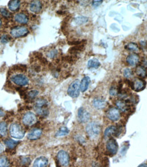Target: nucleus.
I'll use <instances>...</instances> for the list:
<instances>
[{
  "mask_svg": "<svg viewBox=\"0 0 147 167\" xmlns=\"http://www.w3.org/2000/svg\"><path fill=\"white\" fill-rule=\"evenodd\" d=\"M25 130L22 126L18 123H12L10 127V134L12 138L16 139H22L25 136Z\"/></svg>",
  "mask_w": 147,
  "mask_h": 167,
  "instance_id": "nucleus-1",
  "label": "nucleus"
},
{
  "mask_svg": "<svg viewBox=\"0 0 147 167\" xmlns=\"http://www.w3.org/2000/svg\"><path fill=\"white\" fill-rule=\"evenodd\" d=\"M101 127L97 123L91 122L86 126V132L91 138H95L100 135Z\"/></svg>",
  "mask_w": 147,
  "mask_h": 167,
  "instance_id": "nucleus-2",
  "label": "nucleus"
},
{
  "mask_svg": "<svg viewBox=\"0 0 147 167\" xmlns=\"http://www.w3.org/2000/svg\"><path fill=\"white\" fill-rule=\"evenodd\" d=\"M125 82L127 83L130 86V87L132 88V90L137 91V92L144 90L145 88L146 84L145 81L142 79H138H138H135L133 82L127 79L125 80Z\"/></svg>",
  "mask_w": 147,
  "mask_h": 167,
  "instance_id": "nucleus-3",
  "label": "nucleus"
},
{
  "mask_svg": "<svg viewBox=\"0 0 147 167\" xmlns=\"http://www.w3.org/2000/svg\"><path fill=\"white\" fill-rule=\"evenodd\" d=\"M80 84H81V82L78 80H76L73 82H72L68 88V95L72 98H76L78 97L80 90H81Z\"/></svg>",
  "mask_w": 147,
  "mask_h": 167,
  "instance_id": "nucleus-4",
  "label": "nucleus"
},
{
  "mask_svg": "<svg viewBox=\"0 0 147 167\" xmlns=\"http://www.w3.org/2000/svg\"><path fill=\"white\" fill-rule=\"evenodd\" d=\"M10 80L19 87H25L29 84V79L26 75L23 74H15L10 77Z\"/></svg>",
  "mask_w": 147,
  "mask_h": 167,
  "instance_id": "nucleus-5",
  "label": "nucleus"
},
{
  "mask_svg": "<svg viewBox=\"0 0 147 167\" xmlns=\"http://www.w3.org/2000/svg\"><path fill=\"white\" fill-rule=\"evenodd\" d=\"M10 34L14 38L23 37L29 34V29L25 26H17L11 29Z\"/></svg>",
  "mask_w": 147,
  "mask_h": 167,
  "instance_id": "nucleus-6",
  "label": "nucleus"
},
{
  "mask_svg": "<svg viewBox=\"0 0 147 167\" xmlns=\"http://www.w3.org/2000/svg\"><path fill=\"white\" fill-rule=\"evenodd\" d=\"M121 131V128L119 126L111 125L106 129L104 131V138H108L112 136H118Z\"/></svg>",
  "mask_w": 147,
  "mask_h": 167,
  "instance_id": "nucleus-7",
  "label": "nucleus"
},
{
  "mask_svg": "<svg viewBox=\"0 0 147 167\" xmlns=\"http://www.w3.org/2000/svg\"><path fill=\"white\" fill-rule=\"evenodd\" d=\"M57 160L62 166L66 167L69 164V156L66 151L61 150L58 152L57 155Z\"/></svg>",
  "mask_w": 147,
  "mask_h": 167,
  "instance_id": "nucleus-8",
  "label": "nucleus"
},
{
  "mask_svg": "<svg viewBox=\"0 0 147 167\" xmlns=\"http://www.w3.org/2000/svg\"><path fill=\"white\" fill-rule=\"evenodd\" d=\"M37 122V117L34 113L28 112L24 114L23 117V123L27 126L34 125Z\"/></svg>",
  "mask_w": 147,
  "mask_h": 167,
  "instance_id": "nucleus-9",
  "label": "nucleus"
},
{
  "mask_svg": "<svg viewBox=\"0 0 147 167\" xmlns=\"http://www.w3.org/2000/svg\"><path fill=\"white\" fill-rule=\"evenodd\" d=\"M106 116L108 119L113 121V122L119 121L120 118H121L120 111L117 107H112L108 110V111L106 112Z\"/></svg>",
  "mask_w": 147,
  "mask_h": 167,
  "instance_id": "nucleus-10",
  "label": "nucleus"
},
{
  "mask_svg": "<svg viewBox=\"0 0 147 167\" xmlns=\"http://www.w3.org/2000/svg\"><path fill=\"white\" fill-rule=\"evenodd\" d=\"M106 149L111 155H115L118 152L119 146L114 138H109L106 142Z\"/></svg>",
  "mask_w": 147,
  "mask_h": 167,
  "instance_id": "nucleus-11",
  "label": "nucleus"
},
{
  "mask_svg": "<svg viewBox=\"0 0 147 167\" xmlns=\"http://www.w3.org/2000/svg\"><path fill=\"white\" fill-rule=\"evenodd\" d=\"M91 114L84 107H80L78 110V119L80 123H85L90 120Z\"/></svg>",
  "mask_w": 147,
  "mask_h": 167,
  "instance_id": "nucleus-12",
  "label": "nucleus"
},
{
  "mask_svg": "<svg viewBox=\"0 0 147 167\" xmlns=\"http://www.w3.org/2000/svg\"><path fill=\"white\" fill-rule=\"evenodd\" d=\"M129 101L127 100H123V99H120V100L117 101L116 106L117 107L119 111H121L123 112H129L131 110V106L129 104Z\"/></svg>",
  "mask_w": 147,
  "mask_h": 167,
  "instance_id": "nucleus-13",
  "label": "nucleus"
},
{
  "mask_svg": "<svg viewBox=\"0 0 147 167\" xmlns=\"http://www.w3.org/2000/svg\"><path fill=\"white\" fill-rule=\"evenodd\" d=\"M42 134V130L39 128H34L27 134V138L31 141H36L40 138Z\"/></svg>",
  "mask_w": 147,
  "mask_h": 167,
  "instance_id": "nucleus-14",
  "label": "nucleus"
},
{
  "mask_svg": "<svg viewBox=\"0 0 147 167\" xmlns=\"http://www.w3.org/2000/svg\"><path fill=\"white\" fill-rule=\"evenodd\" d=\"M49 164V160L44 156H40L34 162L33 167H47Z\"/></svg>",
  "mask_w": 147,
  "mask_h": 167,
  "instance_id": "nucleus-15",
  "label": "nucleus"
},
{
  "mask_svg": "<svg viewBox=\"0 0 147 167\" xmlns=\"http://www.w3.org/2000/svg\"><path fill=\"white\" fill-rule=\"evenodd\" d=\"M29 10L33 13H38L42 9V2L40 1H32L29 4Z\"/></svg>",
  "mask_w": 147,
  "mask_h": 167,
  "instance_id": "nucleus-16",
  "label": "nucleus"
},
{
  "mask_svg": "<svg viewBox=\"0 0 147 167\" xmlns=\"http://www.w3.org/2000/svg\"><path fill=\"white\" fill-rule=\"evenodd\" d=\"M139 60H140V58H139V56L137 53H130V54L127 56L126 60L129 65L134 66L136 64H138V63H139Z\"/></svg>",
  "mask_w": 147,
  "mask_h": 167,
  "instance_id": "nucleus-17",
  "label": "nucleus"
},
{
  "mask_svg": "<svg viewBox=\"0 0 147 167\" xmlns=\"http://www.w3.org/2000/svg\"><path fill=\"white\" fill-rule=\"evenodd\" d=\"M14 19L15 21L20 24H26L29 21L28 17L23 13H17L14 15Z\"/></svg>",
  "mask_w": 147,
  "mask_h": 167,
  "instance_id": "nucleus-18",
  "label": "nucleus"
},
{
  "mask_svg": "<svg viewBox=\"0 0 147 167\" xmlns=\"http://www.w3.org/2000/svg\"><path fill=\"white\" fill-rule=\"evenodd\" d=\"M93 105L95 108L103 109L106 106V101L101 98H95L93 100Z\"/></svg>",
  "mask_w": 147,
  "mask_h": 167,
  "instance_id": "nucleus-19",
  "label": "nucleus"
},
{
  "mask_svg": "<svg viewBox=\"0 0 147 167\" xmlns=\"http://www.w3.org/2000/svg\"><path fill=\"white\" fill-rule=\"evenodd\" d=\"M90 82H91V80L89 77L85 76L82 78V80L81 82V84H80V88H81V90L82 93L85 92V91L88 89Z\"/></svg>",
  "mask_w": 147,
  "mask_h": 167,
  "instance_id": "nucleus-20",
  "label": "nucleus"
},
{
  "mask_svg": "<svg viewBox=\"0 0 147 167\" xmlns=\"http://www.w3.org/2000/svg\"><path fill=\"white\" fill-rule=\"evenodd\" d=\"M136 73L137 75L142 78L147 77V69L142 65H139L136 67Z\"/></svg>",
  "mask_w": 147,
  "mask_h": 167,
  "instance_id": "nucleus-21",
  "label": "nucleus"
},
{
  "mask_svg": "<svg viewBox=\"0 0 147 167\" xmlns=\"http://www.w3.org/2000/svg\"><path fill=\"white\" fill-rule=\"evenodd\" d=\"M21 5V2L18 0H12L8 2V9L11 11H16L19 9Z\"/></svg>",
  "mask_w": 147,
  "mask_h": 167,
  "instance_id": "nucleus-22",
  "label": "nucleus"
},
{
  "mask_svg": "<svg viewBox=\"0 0 147 167\" xmlns=\"http://www.w3.org/2000/svg\"><path fill=\"white\" fill-rule=\"evenodd\" d=\"M18 143H19V142L17 141H14V140H12L11 138H8L6 140H5L4 141L5 145L10 149H14V148L17 146Z\"/></svg>",
  "mask_w": 147,
  "mask_h": 167,
  "instance_id": "nucleus-23",
  "label": "nucleus"
},
{
  "mask_svg": "<svg viewBox=\"0 0 147 167\" xmlns=\"http://www.w3.org/2000/svg\"><path fill=\"white\" fill-rule=\"evenodd\" d=\"M88 21H89V19L85 16H78V17L74 19V23L77 26L83 25V24L87 23Z\"/></svg>",
  "mask_w": 147,
  "mask_h": 167,
  "instance_id": "nucleus-24",
  "label": "nucleus"
},
{
  "mask_svg": "<svg viewBox=\"0 0 147 167\" xmlns=\"http://www.w3.org/2000/svg\"><path fill=\"white\" fill-rule=\"evenodd\" d=\"M48 101L45 99L39 98L37 99L35 101V107H43V108H47Z\"/></svg>",
  "mask_w": 147,
  "mask_h": 167,
  "instance_id": "nucleus-25",
  "label": "nucleus"
},
{
  "mask_svg": "<svg viewBox=\"0 0 147 167\" xmlns=\"http://www.w3.org/2000/svg\"><path fill=\"white\" fill-rule=\"evenodd\" d=\"M100 63L95 58L91 59L87 63V67L89 69H97L100 66Z\"/></svg>",
  "mask_w": 147,
  "mask_h": 167,
  "instance_id": "nucleus-26",
  "label": "nucleus"
},
{
  "mask_svg": "<svg viewBox=\"0 0 147 167\" xmlns=\"http://www.w3.org/2000/svg\"><path fill=\"white\" fill-rule=\"evenodd\" d=\"M85 49V45H76V46L72 47L69 50V52L72 53V55H75L77 53H79L83 51Z\"/></svg>",
  "mask_w": 147,
  "mask_h": 167,
  "instance_id": "nucleus-27",
  "label": "nucleus"
},
{
  "mask_svg": "<svg viewBox=\"0 0 147 167\" xmlns=\"http://www.w3.org/2000/svg\"><path fill=\"white\" fill-rule=\"evenodd\" d=\"M39 94V91L37 90H32L26 94L25 96V100L27 101H31L36 97L37 95Z\"/></svg>",
  "mask_w": 147,
  "mask_h": 167,
  "instance_id": "nucleus-28",
  "label": "nucleus"
},
{
  "mask_svg": "<svg viewBox=\"0 0 147 167\" xmlns=\"http://www.w3.org/2000/svg\"><path fill=\"white\" fill-rule=\"evenodd\" d=\"M35 110L37 114L42 117H46L49 115V110L47 108H43V107H36Z\"/></svg>",
  "mask_w": 147,
  "mask_h": 167,
  "instance_id": "nucleus-29",
  "label": "nucleus"
},
{
  "mask_svg": "<svg viewBox=\"0 0 147 167\" xmlns=\"http://www.w3.org/2000/svg\"><path fill=\"white\" fill-rule=\"evenodd\" d=\"M125 48L127 50L132 52H138L139 51L138 45L135 43H129L127 45H125Z\"/></svg>",
  "mask_w": 147,
  "mask_h": 167,
  "instance_id": "nucleus-30",
  "label": "nucleus"
},
{
  "mask_svg": "<svg viewBox=\"0 0 147 167\" xmlns=\"http://www.w3.org/2000/svg\"><path fill=\"white\" fill-rule=\"evenodd\" d=\"M8 133V128L7 123L6 122H1L0 123V136H6Z\"/></svg>",
  "mask_w": 147,
  "mask_h": 167,
  "instance_id": "nucleus-31",
  "label": "nucleus"
},
{
  "mask_svg": "<svg viewBox=\"0 0 147 167\" xmlns=\"http://www.w3.org/2000/svg\"><path fill=\"white\" fill-rule=\"evenodd\" d=\"M19 162L21 167H27L31 162V160L28 157H21L20 158Z\"/></svg>",
  "mask_w": 147,
  "mask_h": 167,
  "instance_id": "nucleus-32",
  "label": "nucleus"
},
{
  "mask_svg": "<svg viewBox=\"0 0 147 167\" xmlns=\"http://www.w3.org/2000/svg\"><path fill=\"white\" fill-rule=\"evenodd\" d=\"M10 161L6 156L0 157V167H9Z\"/></svg>",
  "mask_w": 147,
  "mask_h": 167,
  "instance_id": "nucleus-33",
  "label": "nucleus"
},
{
  "mask_svg": "<svg viewBox=\"0 0 147 167\" xmlns=\"http://www.w3.org/2000/svg\"><path fill=\"white\" fill-rule=\"evenodd\" d=\"M69 132V131L67 128H60V130L57 131L56 136H66V135H67V134H68Z\"/></svg>",
  "mask_w": 147,
  "mask_h": 167,
  "instance_id": "nucleus-34",
  "label": "nucleus"
},
{
  "mask_svg": "<svg viewBox=\"0 0 147 167\" xmlns=\"http://www.w3.org/2000/svg\"><path fill=\"white\" fill-rule=\"evenodd\" d=\"M118 92H119V89H118V88H117L116 87V86L113 85L110 87V88L109 93H110V95L111 96H115V95H117V94H118Z\"/></svg>",
  "mask_w": 147,
  "mask_h": 167,
  "instance_id": "nucleus-35",
  "label": "nucleus"
},
{
  "mask_svg": "<svg viewBox=\"0 0 147 167\" xmlns=\"http://www.w3.org/2000/svg\"><path fill=\"white\" fill-rule=\"evenodd\" d=\"M123 75L125 78L127 79H129L131 77H132V70L129 68H126L123 70Z\"/></svg>",
  "mask_w": 147,
  "mask_h": 167,
  "instance_id": "nucleus-36",
  "label": "nucleus"
},
{
  "mask_svg": "<svg viewBox=\"0 0 147 167\" xmlns=\"http://www.w3.org/2000/svg\"><path fill=\"white\" fill-rule=\"evenodd\" d=\"M10 39H11V38H10L9 35H8V34L2 35V36H1V39H0V40H1V42L4 44L8 43L10 40Z\"/></svg>",
  "mask_w": 147,
  "mask_h": 167,
  "instance_id": "nucleus-37",
  "label": "nucleus"
},
{
  "mask_svg": "<svg viewBox=\"0 0 147 167\" xmlns=\"http://www.w3.org/2000/svg\"><path fill=\"white\" fill-rule=\"evenodd\" d=\"M58 52L56 49H51L47 53V56L50 58H55L57 56Z\"/></svg>",
  "mask_w": 147,
  "mask_h": 167,
  "instance_id": "nucleus-38",
  "label": "nucleus"
},
{
  "mask_svg": "<svg viewBox=\"0 0 147 167\" xmlns=\"http://www.w3.org/2000/svg\"><path fill=\"white\" fill-rule=\"evenodd\" d=\"M0 12H1V14L3 15L4 17H10V13L8 12V10L6 9H5V8H1V9H0Z\"/></svg>",
  "mask_w": 147,
  "mask_h": 167,
  "instance_id": "nucleus-39",
  "label": "nucleus"
},
{
  "mask_svg": "<svg viewBox=\"0 0 147 167\" xmlns=\"http://www.w3.org/2000/svg\"><path fill=\"white\" fill-rule=\"evenodd\" d=\"M140 45L141 49H147V42L145 41V40H141L140 42Z\"/></svg>",
  "mask_w": 147,
  "mask_h": 167,
  "instance_id": "nucleus-40",
  "label": "nucleus"
},
{
  "mask_svg": "<svg viewBox=\"0 0 147 167\" xmlns=\"http://www.w3.org/2000/svg\"><path fill=\"white\" fill-rule=\"evenodd\" d=\"M102 2H103V1H93L92 2V6L94 8H97L99 6H100Z\"/></svg>",
  "mask_w": 147,
  "mask_h": 167,
  "instance_id": "nucleus-41",
  "label": "nucleus"
},
{
  "mask_svg": "<svg viewBox=\"0 0 147 167\" xmlns=\"http://www.w3.org/2000/svg\"><path fill=\"white\" fill-rule=\"evenodd\" d=\"M82 41H72V42H69L68 43L69 45H75V46H76V45H81L82 44Z\"/></svg>",
  "mask_w": 147,
  "mask_h": 167,
  "instance_id": "nucleus-42",
  "label": "nucleus"
},
{
  "mask_svg": "<svg viewBox=\"0 0 147 167\" xmlns=\"http://www.w3.org/2000/svg\"><path fill=\"white\" fill-rule=\"evenodd\" d=\"M33 69L36 72L38 73V72H40L41 71V67H40V66H39V65H34L33 66Z\"/></svg>",
  "mask_w": 147,
  "mask_h": 167,
  "instance_id": "nucleus-43",
  "label": "nucleus"
},
{
  "mask_svg": "<svg viewBox=\"0 0 147 167\" xmlns=\"http://www.w3.org/2000/svg\"><path fill=\"white\" fill-rule=\"evenodd\" d=\"M142 63L144 66H147V57H144L142 60Z\"/></svg>",
  "mask_w": 147,
  "mask_h": 167,
  "instance_id": "nucleus-44",
  "label": "nucleus"
},
{
  "mask_svg": "<svg viewBox=\"0 0 147 167\" xmlns=\"http://www.w3.org/2000/svg\"><path fill=\"white\" fill-rule=\"evenodd\" d=\"M4 150V147L3 146V145H2V143H0V153L3 152Z\"/></svg>",
  "mask_w": 147,
  "mask_h": 167,
  "instance_id": "nucleus-45",
  "label": "nucleus"
},
{
  "mask_svg": "<svg viewBox=\"0 0 147 167\" xmlns=\"http://www.w3.org/2000/svg\"><path fill=\"white\" fill-rule=\"evenodd\" d=\"M3 116H4V112L2 110L1 107H0V117H3Z\"/></svg>",
  "mask_w": 147,
  "mask_h": 167,
  "instance_id": "nucleus-46",
  "label": "nucleus"
},
{
  "mask_svg": "<svg viewBox=\"0 0 147 167\" xmlns=\"http://www.w3.org/2000/svg\"><path fill=\"white\" fill-rule=\"evenodd\" d=\"M138 167H147V164H142Z\"/></svg>",
  "mask_w": 147,
  "mask_h": 167,
  "instance_id": "nucleus-47",
  "label": "nucleus"
},
{
  "mask_svg": "<svg viewBox=\"0 0 147 167\" xmlns=\"http://www.w3.org/2000/svg\"><path fill=\"white\" fill-rule=\"evenodd\" d=\"M2 27V20H1V19H0V28H1Z\"/></svg>",
  "mask_w": 147,
  "mask_h": 167,
  "instance_id": "nucleus-48",
  "label": "nucleus"
}]
</instances>
